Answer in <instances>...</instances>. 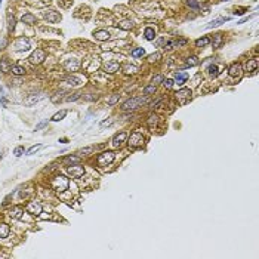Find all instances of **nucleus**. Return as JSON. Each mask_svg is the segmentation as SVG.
<instances>
[{
    "mask_svg": "<svg viewBox=\"0 0 259 259\" xmlns=\"http://www.w3.org/2000/svg\"><path fill=\"white\" fill-rule=\"evenodd\" d=\"M98 96L96 95H92V93H88V95H83V99L85 101H95Z\"/></svg>",
    "mask_w": 259,
    "mask_h": 259,
    "instance_id": "nucleus-47",
    "label": "nucleus"
},
{
    "mask_svg": "<svg viewBox=\"0 0 259 259\" xmlns=\"http://www.w3.org/2000/svg\"><path fill=\"white\" fill-rule=\"evenodd\" d=\"M148 98L147 96H139V98H132V99H127V101L123 104V108L124 111H129V110H135L138 107H142V105H145L148 104Z\"/></svg>",
    "mask_w": 259,
    "mask_h": 259,
    "instance_id": "nucleus-1",
    "label": "nucleus"
},
{
    "mask_svg": "<svg viewBox=\"0 0 259 259\" xmlns=\"http://www.w3.org/2000/svg\"><path fill=\"white\" fill-rule=\"evenodd\" d=\"M199 62H200V61H199V58L197 57H188L187 58V64H188V65H199Z\"/></svg>",
    "mask_w": 259,
    "mask_h": 259,
    "instance_id": "nucleus-35",
    "label": "nucleus"
},
{
    "mask_svg": "<svg viewBox=\"0 0 259 259\" xmlns=\"http://www.w3.org/2000/svg\"><path fill=\"white\" fill-rule=\"evenodd\" d=\"M12 74H15V76H24L25 74V68L21 67V65H13L11 68Z\"/></svg>",
    "mask_w": 259,
    "mask_h": 259,
    "instance_id": "nucleus-26",
    "label": "nucleus"
},
{
    "mask_svg": "<svg viewBox=\"0 0 259 259\" xmlns=\"http://www.w3.org/2000/svg\"><path fill=\"white\" fill-rule=\"evenodd\" d=\"M9 233H11V228L8 224H0V238L9 237Z\"/></svg>",
    "mask_w": 259,
    "mask_h": 259,
    "instance_id": "nucleus-22",
    "label": "nucleus"
},
{
    "mask_svg": "<svg viewBox=\"0 0 259 259\" xmlns=\"http://www.w3.org/2000/svg\"><path fill=\"white\" fill-rule=\"evenodd\" d=\"M207 71H209V74H210V76H213V77L218 76V67H216V65H209Z\"/></svg>",
    "mask_w": 259,
    "mask_h": 259,
    "instance_id": "nucleus-41",
    "label": "nucleus"
},
{
    "mask_svg": "<svg viewBox=\"0 0 259 259\" xmlns=\"http://www.w3.org/2000/svg\"><path fill=\"white\" fill-rule=\"evenodd\" d=\"M120 99V95H113L110 99H108V105H114V104H117Z\"/></svg>",
    "mask_w": 259,
    "mask_h": 259,
    "instance_id": "nucleus-42",
    "label": "nucleus"
},
{
    "mask_svg": "<svg viewBox=\"0 0 259 259\" xmlns=\"http://www.w3.org/2000/svg\"><path fill=\"white\" fill-rule=\"evenodd\" d=\"M154 92H156V86L154 85H150V86H147L145 89H144V95H151Z\"/></svg>",
    "mask_w": 259,
    "mask_h": 259,
    "instance_id": "nucleus-40",
    "label": "nucleus"
},
{
    "mask_svg": "<svg viewBox=\"0 0 259 259\" xmlns=\"http://www.w3.org/2000/svg\"><path fill=\"white\" fill-rule=\"evenodd\" d=\"M64 93H65L64 90H59V92H57V93L52 96V102H54V104H57V102L62 101V95H64Z\"/></svg>",
    "mask_w": 259,
    "mask_h": 259,
    "instance_id": "nucleus-32",
    "label": "nucleus"
},
{
    "mask_svg": "<svg viewBox=\"0 0 259 259\" xmlns=\"http://www.w3.org/2000/svg\"><path fill=\"white\" fill-rule=\"evenodd\" d=\"M68 184H70L68 178L62 176V175H58V176H55L52 179V187H54L55 191H65L68 188Z\"/></svg>",
    "mask_w": 259,
    "mask_h": 259,
    "instance_id": "nucleus-2",
    "label": "nucleus"
},
{
    "mask_svg": "<svg viewBox=\"0 0 259 259\" xmlns=\"http://www.w3.org/2000/svg\"><path fill=\"white\" fill-rule=\"evenodd\" d=\"M21 21L24 24H27V25H33V24H36V16L33 13H25V15H22Z\"/></svg>",
    "mask_w": 259,
    "mask_h": 259,
    "instance_id": "nucleus-20",
    "label": "nucleus"
},
{
    "mask_svg": "<svg viewBox=\"0 0 259 259\" xmlns=\"http://www.w3.org/2000/svg\"><path fill=\"white\" fill-rule=\"evenodd\" d=\"M15 24H16L15 16L9 13V15H8V31H9V33H12V31L15 30Z\"/></svg>",
    "mask_w": 259,
    "mask_h": 259,
    "instance_id": "nucleus-25",
    "label": "nucleus"
},
{
    "mask_svg": "<svg viewBox=\"0 0 259 259\" xmlns=\"http://www.w3.org/2000/svg\"><path fill=\"white\" fill-rule=\"evenodd\" d=\"M67 170H68V173H70L73 178H80V176H83V175H85V167H83V166H80L79 163L71 164Z\"/></svg>",
    "mask_w": 259,
    "mask_h": 259,
    "instance_id": "nucleus-5",
    "label": "nucleus"
},
{
    "mask_svg": "<svg viewBox=\"0 0 259 259\" xmlns=\"http://www.w3.org/2000/svg\"><path fill=\"white\" fill-rule=\"evenodd\" d=\"M65 83L70 85V86H80L81 85V80L79 77H76V76H70V77L65 79Z\"/></svg>",
    "mask_w": 259,
    "mask_h": 259,
    "instance_id": "nucleus-23",
    "label": "nucleus"
},
{
    "mask_svg": "<svg viewBox=\"0 0 259 259\" xmlns=\"http://www.w3.org/2000/svg\"><path fill=\"white\" fill-rule=\"evenodd\" d=\"M110 123H111L110 120H105V122H102L101 123V127H104V126H107V124H110Z\"/></svg>",
    "mask_w": 259,
    "mask_h": 259,
    "instance_id": "nucleus-52",
    "label": "nucleus"
},
{
    "mask_svg": "<svg viewBox=\"0 0 259 259\" xmlns=\"http://www.w3.org/2000/svg\"><path fill=\"white\" fill-rule=\"evenodd\" d=\"M92 151H93V148H92V147H88V148L80 150V153H81V154H89V153H92Z\"/></svg>",
    "mask_w": 259,
    "mask_h": 259,
    "instance_id": "nucleus-49",
    "label": "nucleus"
},
{
    "mask_svg": "<svg viewBox=\"0 0 259 259\" xmlns=\"http://www.w3.org/2000/svg\"><path fill=\"white\" fill-rule=\"evenodd\" d=\"M187 79H188V73H181V71L175 73V80H176L178 85H184Z\"/></svg>",
    "mask_w": 259,
    "mask_h": 259,
    "instance_id": "nucleus-21",
    "label": "nucleus"
},
{
    "mask_svg": "<svg viewBox=\"0 0 259 259\" xmlns=\"http://www.w3.org/2000/svg\"><path fill=\"white\" fill-rule=\"evenodd\" d=\"M161 83H163V86H164V88H166V89H172V86H173V80H163V81H161Z\"/></svg>",
    "mask_w": 259,
    "mask_h": 259,
    "instance_id": "nucleus-46",
    "label": "nucleus"
},
{
    "mask_svg": "<svg viewBox=\"0 0 259 259\" xmlns=\"http://www.w3.org/2000/svg\"><path fill=\"white\" fill-rule=\"evenodd\" d=\"M2 157H3V153H0V160H2Z\"/></svg>",
    "mask_w": 259,
    "mask_h": 259,
    "instance_id": "nucleus-55",
    "label": "nucleus"
},
{
    "mask_svg": "<svg viewBox=\"0 0 259 259\" xmlns=\"http://www.w3.org/2000/svg\"><path fill=\"white\" fill-rule=\"evenodd\" d=\"M157 123H158V117L156 116V114H151V116L148 117V124L153 127V126H156Z\"/></svg>",
    "mask_w": 259,
    "mask_h": 259,
    "instance_id": "nucleus-33",
    "label": "nucleus"
},
{
    "mask_svg": "<svg viewBox=\"0 0 259 259\" xmlns=\"http://www.w3.org/2000/svg\"><path fill=\"white\" fill-rule=\"evenodd\" d=\"M160 58H161V55H160L158 52H156V54H151V55L148 57V62H157Z\"/></svg>",
    "mask_w": 259,
    "mask_h": 259,
    "instance_id": "nucleus-38",
    "label": "nucleus"
},
{
    "mask_svg": "<svg viewBox=\"0 0 259 259\" xmlns=\"http://www.w3.org/2000/svg\"><path fill=\"white\" fill-rule=\"evenodd\" d=\"M249 19H250V16H246V18H243V19H241V21H240V22H238V24H243V22H246V21H249Z\"/></svg>",
    "mask_w": 259,
    "mask_h": 259,
    "instance_id": "nucleus-53",
    "label": "nucleus"
},
{
    "mask_svg": "<svg viewBox=\"0 0 259 259\" xmlns=\"http://www.w3.org/2000/svg\"><path fill=\"white\" fill-rule=\"evenodd\" d=\"M209 43H210V40H209L207 37H202V39L195 40V46H197V47H204V46H207Z\"/></svg>",
    "mask_w": 259,
    "mask_h": 259,
    "instance_id": "nucleus-29",
    "label": "nucleus"
},
{
    "mask_svg": "<svg viewBox=\"0 0 259 259\" xmlns=\"http://www.w3.org/2000/svg\"><path fill=\"white\" fill-rule=\"evenodd\" d=\"M163 81V76H156V77H153V85L156 86L158 83H161Z\"/></svg>",
    "mask_w": 259,
    "mask_h": 259,
    "instance_id": "nucleus-48",
    "label": "nucleus"
},
{
    "mask_svg": "<svg viewBox=\"0 0 259 259\" xmlns=\"http://www.w3.org/2000/svg\"><path fill=\"white\" fill-rule=\"evenodd\" d=\"M144 142H145V138L142 133H139V132H133L130 138H129V147L130 148H138V147H142L144 145Z\"/></svg>",
    "mask_w": 259,
    "mask_h": 259,
    "instance_id": "nucleus-4",
    "label": "nucleus"
},
{
    "mask_svg": "<svg viewBox=\"0 0 259 259\" xmlns=\"http://www.w3.org/2000/svg\"><path fill=\"white\" fill-rule=\"evenodd\" d=\"M119 27H120L122 30L129 31V30H132V28H133V22H132L130 19H124V21H122V22L119 24Z\"/></svg>",
    "mask_w": 259,
    "mask_h": 259,
    "instance_id": "nucleus-24",
    "label": "nucleus"
},
{
    "mask_svg": "<svg viewBox=\"0 0 259 259\" xmlns=\"http://www.w3.org/2000/svg\"><path fill=\"white\" fill-rule=\"evenodd\" d=\"M42 2H45V3H50V0H42Z\"/></svg>",
    "mask_w": 259,
    "mask_h": 259,
    "instance_id": "nucleus-54",
    "label": "nucleus"
},
{
    "mask_svg": "<svg viewBox=\"0 0 259 259\" xmlns=\"http://www.w3.org/2000/svg\"><path fill=\"white\" fill-rule=\"evenodd\" d=\"M144 36H145V39L148 40V42H151V40H154V37H156V31H154V28H145V33H144Z\"/></svg>",
    "mask_w": 259,
    "mask_h": 259,
    "instance_id": "nucleus-27",
    "label": "nucleus"
},
{
    "mask_svg": "<svg viewBox=\"0 0 259 259\" xmlns=\"http://www.w3.org/2000/svg\"><path fill=\"white\" fill-rule=\"evenodd\" d=\"M40 148H42V145H40V144H39V145L31 147V148H30V150L27 151V154H28V156H31V154H34V153H37V151L40 150Z\"/></svg>",
    "mask_w": 259,
    "mask_h": 259,
    "instance_id": "nucleus-44",
    "label": "nucleus"
},
{
    "mask_svg": "<svg viewBox=\"0 0 259 259\" xmlns=\"http://www.w3.org/2000/svg\"><path fill=\"white\" fill-rule=\"evenodd\" d=\"M228 73H230L231 77H240L241 76V65L240 64H233L228 70Z\"/></svg>",
    "mask_w": 259,
    "mask_h": 259,
    "instance_id": "nucleus-13",
    "label": "nucleus"
},
{
    "mask_svg": "<svg viewBox=\"0 0 259 259\" xmlns=\"http://www.w3.org/2000/svg\"><path fill=\"white\" fill-rule=\"evenodd\" d=\"M42 206H40V203L37 202H30L28 204H27V212L31 215H36V216H39V215L42 213Z\"/></svg>",
    "mask_w": 259,
    "mask_h": 259,
    "instance_id": "nucleus-9",
    "label": "nucleus"
},
{
    "mask_svg": "<svg viewBox=\"0 0 259 259\" xmlns=\"http://www.w3.org/2000/svg\"><path fill=\"white\" fill-rule=\"evenodd\" d=\"M64 67L67 68L68 71H76V70L80 67V62L77 61V59H68V61L64 62Z\"/></svg>",
    "mask_w": 259,
    "mask_h": 259,
    "instance_id": "nucleus-12",
    "label": "nucleus"
},
{
    "mask_svg": "<svg viewBox=\"0 0 259 259\" xmlns=\"http://www.w3.org/2000/svg\"><path fill=\"white\" fill-rule=\"evenodd\" d=\"M145 54V50L142 47H138V49H133L132 50V57H142Z\"/></svg>",
    "mask_w": 259,
    "mask_h": 259,
    "instance_id": "nucleus-39",
    "label": "nucleus"
},
{
    "mask_svg": "<svg viewBox=\"0 0 259 259\" xmlns=\"http://www.w3.org/2000/svg\"><path fill=\"white\" fill-rule=\"evenodd\" d=\"M256 68H258V59H252V61H249L247 64H246V70L247 71H253Z\"/></svg>",
    "mask_w": 259,
    "mask_h": 259,
    "instance_id": "nucleus-30",
    "label": "nucleus"
},
{
    "mask_svg": "<svg viewBox=\"0 0 259 259\" xmlns=\"http://www.w3.org/2000/svg\"><path fill=\"white\" fill-rule=\"evenodd\" d=\"M222 40H224V39H222V34H215L213 42H212V43H213V47H219L221 43H222Z\"/></svg>",
    "mask_w": 259,
    "mask_h": 259,
    "instance_id": "nucleus-31",
    "label": "nucleus"
},
{
    "mask_svg": "<svg viewBox=\"0 0 259 259\" xmlns=\"http://www.w3.org/2000/svg\"><path fill=\"white\" fill-rule=\"evenodd\" d=\"M119 62H114V61H110V62H107L105 65H104V70L107 71V73H116V71H119Z\"/></svg>",
    "mask_w": 259,
    "mask_h": 259,
    "instance_id": "nucleus-15",
    "label": "nucleus"
},
{
    "mask_svg": "<svg viewBox=\"0 0 259 259\" xmlns=\"http://www.w3.org/2000/svg\"><path fill=\"white\" fill-rule=\"evenodd\" d=\"M136 71H138V67H135V65H126L124 67V73L126 74H133Z\"/></svg>",
    "mask_w": 259,
    "mask_h": 259,
    "instance_id": "nucleus-37",
    "label": "nucleus"
},
{
    "mask_svg": "<svg viewBox=\"0 0 259 259\" xmlns=\"http://www.w3.org/2000/svg\"><path fill=\"white\" fill-rule=\"evenodd\" d=\"M13 46H15L16 50H28V49L31 47V46H30V40H28V39H24V37H18V39L15 40Z\"/></svg>",
    "mask_w": 259,
    "mask_h": 259,
    "instance_id": "nucleus-6",
    "label": "nucleus"
},
{
    "mask_svg": "<svg viewBox=\"0 0 259 259\" xmlns=\"http://www.w3.org/2000/svg\"><path fill=\"white\" fill-rule=\"evenodd\" d=\"M45 19H47L49 22H59L61 21V13L57 11H46L43 13Z\"/></svg>",
    "mask_w": 259,
    "mask_h": 259,
    "instance_id": "nucleus-10",
    "label": "nucleus"
},
{
    "mask_svg": "<svg viewBox=\"0 0 259 259\" xmlns=\"http://www.w3.org/2000/svg\"><path fill=\"white\" fill-rule=\"evenodd\" d=\"M64 161L65 163H79L80 157H77V156H68V157L64 158Z\"/></svg>",
    "mask_w": 259,
    "mask_h": 259,
    "instance_id": "nucleus-36",
    "label": "nucleus"
},
{
    "mask_svg": "<svg viewBox=\"0 0 259 259\" xmlns=\"http://www.w3.org/2000/svg\"><path fill=\"white\" fill-rule=\"evenodd\" d=\"M226 21H230V16H221V18H216V19H213V21H210V22L206 25V28H213V27H218V25H221V24L226 22Z\"/></svg>",
    "mask_w": 259,
    "mask_h": 259,
    "instance_id": "nucleus-14",
    "label": "nucleus"
},
{
    "mask_svg": "<svg viewBox=\"0 0 259 259\" xmlns=\"http://www.w3.org/2000/svg\"><path fill=\"white\" fill-rule=\"evenodd\" d=\"M126 132H120V133H117V135L113 138V145L117 148V147L122 145V142H124V139H126Z\"/></svg>",
    "mask_w": 259,
    "mask_h": 259,
    "instance_id": "nucleus-16",
    "label": "nucleus"
},
{
    "mask_svg": "<svg viewBox=\"0 0 259 259\" xmlns=\"http://www.w3.org/2000/svg\"><path fill=\"white\" fill-rule=\"evenodd\" d=\"M11 68H12V65H11V62H9L8 58H3V59L0 61V71H2V73H9Z\"/></svg>",
    "mask_w": 259,
    "mask_h": 259,
    "instance_id": "nucleus-18",
    "label": "nucleus"
},
{
    "mask_svg": "<svg viewBox=\"0 0 259 259\" xmlns=\"http://www.w3.org/2000/svg\"><path fill=\"white\" fill-rule=\"evenodd\" d=\"M43 59H45V52H43L42 49H37V50H34L33 54H31V57H30V62H31V64H36V65H39V64H42V62H43Z\"/></svg>",
    "mask_w": 259,
    "mask_h": 259,
    "instance_id": "nucleus-7",
    "label": "nucleus"
},
{
    "mask_svg": "<svg viewBox=\"0 0 259 259\" xmlns=\"http://www.w3.org/2000/svg\"><path fill=\"white\" fill-rule=\"evenodd\" d=\"M167 42H166V39H158L157 40V46H161V45H166Z\"/></svg>",
    "mask_w": 259,
    "mask_h": 259,
    "instance_id": "nucleus-51",
    "label": "nucleus"
},
{
    "mask_svg": "<svg viewBox=\"0 0 259 259\" xmlns=\"http://www.w3.org/2000/svg\"><path fill=\"white\" fill-rule=\"evenodd\" d=\"M114 158H116V153L114 151H104V153H101L98 156L96 161H98L99 166H107V164H111L113 163Z\"/></svg>",
    "mask_w": 259,
    "mask_h": 259,
    "instance_id": "nucleus-3",
    "label": "nucleus"
},
{
    "mask_svg": "<svg viewBox=\"0 0 259 259\" xmlns=\"http://www.w3.org/2000/svg\"><path fill=\"white\" fill-rule=\"evenodd\" d=\"M93 36H95V39H96V40H101V42H105V40H108V39H110V33H108V31H105V30L96 31Z\"/></svg>",
    "mask_w": 259,
    "mask_h": 259,
    "instance_id": "nucleus-19",
    "label": "nucleus"
},
{
    "mask_svg": "<svg viewBox=\"0 0 259 259\" xmlns=\"http://www.w3.org/2000/svg\"><path fill=\"white\" fill-rule=\"evenodd\" d=\"M22 213H24V210L21 207H13V209L9 210V216H11L12 219H21L22 218Z\"/></svg>",
    "mask_w": 259,
    "mask_h": 259,
    "instance_id": "nucleus-17",
    "label": "nucleus"
},
{
    "mask_svg": "<svg viewBox=\"0 0 259 259\" xmlns=\"http://www.w3.org/2000/svg\"><path fill=\"white\" fill-rule=\"evenodd\" d=\"M176 98L179 99L181 104H187L188 99L191 98V90L190 89H181L178 93H176Z\"/></svg>",
    "mask_w": 259,
    "mask_h": 259,
    "instance_id": "nucleus-11",
    "label": "nucleus"
},
{
    "mask_svg": "<svg viewBox=\"0 0 259 259\" xmlns=\"http://www.w3.org/2000/svg\"><path fill=\"white\" fill-rule=\"evenodd\" d=\"M80 96H81L80 93H73V95H68V96L65 98V99H67V101H77V99H79Z\"/></svg>",
    "mask_w": 259,
    "mask_h": 259,
    "instance_id": "nucleus-45",
    "label": "nucleus"
},
{
    "mask_svg": "<svg viewBox=\"0 0 259 259\" xmlns=\"http://www.w3.org/2000/svg\"><path fill=\"white\" fill-rule=\"evenodd\" d=\"M65 116H67V110H61V111H58L50 120H52V122H59V120H62Z\"/></svg>",
    "mask_w": 259,
    "mask_h": 259,
    "instance_id": "nucleus-28",
    "label": "nucleus"
},
{
    "mask_svg": "<svg viewBox=\"0 0 259 259\" xmlns=\"http://www.w3.org/2000/svg\"><path fill=\"white\" fill-rule=\"evenodd\" d=\"M200 2H202V0H187L188 6L192 8V9H199V8H200Z\"/></svg>",
    "mask_w": 259,
    "mask_h": 259,
    "instance_id": "nucleus-34",
    "label": "nucleus"
},
{
    "mask_svg": "<svg viewBox=\"0 0 259 259\" xmlns=\"http://www.w3.org/2000/svg\"><path fill=\"white\" fill-rule=\"evenodd\" d=\"M46 98V95L45 93H34V95H30L25 101H24V104L27 105V107H31V105H34V104H37L39 101H42V99H45Z\"/></svg>",
    "mask_w": 259,
    "mask_h": 259,
    "instance_id": "nucleus-8",
    "label": "nucleus"
},
{
    "mask_svg": "<svg viewBox=\"0 0 259 259\" xmlns=\"http://www.w3.org/2000/svg\"><path fill=\"white\" fill-rule=\"evenodd\" d=\"M46 123H47L46 120H45V122H42V123H39V124H37V126H36V130H40L42 127H45V126H46Z\"/></svg>",
    "mask_w": 259,
    "mask_h": 259,
    "instance_id": "nucleus-50",
    "label": "nucleus"
},
{
    "mask_svg": "<svg viewBox=\"0 0 259 259\" xmlns=\"http://www.w3.org/2000/svg\"><path fill=\"white\" fill-rule=\"evenodd\" d=\"M13 154L16 156V157H21L24 154V147H16L15 150H13Z\"/></svg>",
    "mask_w": 259,
    "mask_h": 259,
    "instance_id": "nucleus-43",
    "label": "nucleus"
}]
</instances>
